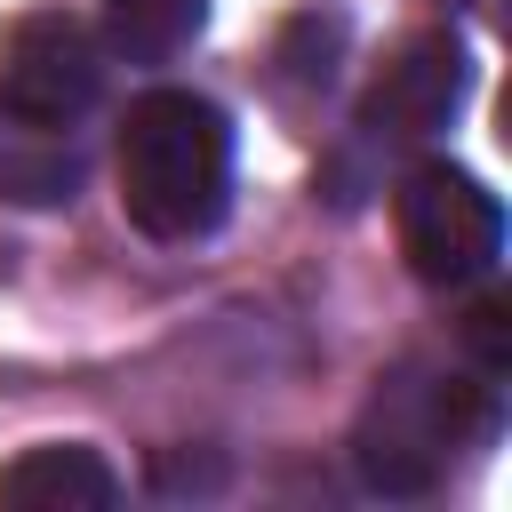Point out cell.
<instances>
[{
  "label": "cell",
  "mask_w": 512,
  "mask_h": 512,
  "mask_svg": "<svg viewBox=\"0 0 512 512\" xmlns=\"http://www.w3.org/2000/svg\"><path fill=\"white\" fill-rule=\"evenodd\" d=\"M112 496H120V472L80 440L24 448L0 472V512H104Z\"/></svg>",
  "instance_id": "6"
},
{
  "label": "cell",
  "mask_w": 512,
  "mask_h": 512,
  "mask_svg": "<svg viewBox=\"0 0 512 512\" xmlns=\"http://www.w3.org/2000/svg\"><path fill=\"white\" fill-rule=\"evenodd\" d=\"M392 232H400V256H408L416 280H432V288H472V280H488L496 256H504V200H496L480 176H464V168H448V160H424V168H408L400 192H392Z\"/></svg>",
  "instance_id": "3"
},
{
  "label": "cell",
  "mask_w": 512,
  "mask_h": 512,
  "mask_svg": "<svg viewBox=\"0 0 512 512\" xmlns=\"http://www.w3.org/2000/svg\"><path fill=\"white\" fill-rule=\"evenodd\" d=\"M120 208L152 240H208L232 208V120L192 88H152L120 120Z\"/></svg>",
  "instance_id": "1"
},
{
  "label": "cell",
  "mask_w": 512,
  "mask_h": 512,
  "mask_svg": "<svg viewBox=\"0 0 512 512\" xmlns=\"http://www.w3.org/2000/svg\"><path fill=\"white\" fill-rule=\"evenodd\" d=\"M496 432V384L480 376H424L392 368L352 432V464L376 496H432L456 456H472Z\"/></svg>",
  "instance_id": "2"
},
{
  "label": "cell",
  "mask_w": 512,
  "mask_h": 512,
  "mask_svg": "<svg viewBox=\"0 0 512 512\" xmlns=\"http://www.w3.org/2000/svg\"><path fill=\"white\" fill-rule=\"evenodd\" d=\"M464 88H472L464 40L424 32V40H408V48L376 72V88L360 96V128H368L376 144H416V136H440V128L464 112Z\"/></svg>",
  "instance_id": "5"
},
{
  "label": "cell",
  "mask_w": 512,
  "mask_h": 512,
  "mask_svg": "<svg viewBox=\"0 0 512 512\" xmlns=\"http://www.w3.org/2000/svg\"><path fill=\"white\" fill-rule=\"evenodd\" d=\"M104 96V40L72 8H32L0 32V120L24 136L72 128Z\"/></svg>",
  "instance_id": "4"
},
{
  "label": "cell",
  "mask_w": 512,
  "mask_h": 512,
  "mask_svg": "<svg viewBox=\"0 0 512 512\" xmlns=\"http://www.w3.org/2000/svg\"><path fill=\"white\" fill-rule=\"evenodd\" d=\"M208 24V0H104V32L128 64H168Z\"/></svg>",
  "instance_id": "7"
},
{
  "label": "cell",
  "mask_w": 512,
  "mask_h": 512,
  "mask_svg": "<svg viewBox=\"0 0 512 512\" xmlns=\"http://www.w3.org/2000/svg\"><path fill=\"white\" fill-rule=\"evenodd\" d=\"M336 48H344V24H336V16H328V24L304 16V24L288 32V56H280V64H288L296 80H328V72H336Z\"/></svg>",
  "instance_id": "9"
},
{
  "label": "cell",
  "mask_w": 512,
  "mask_h": 512,
  "mask_svg": "<svg viewBox=\"0 0 512 512\" xmlns=\"http://www.w3.org/2000/svg\"><path fill=\"white\" fill-rule=\"evenodd\" d=\"M72 184H80V160H72L64 144H48V152H0V192L24 200V208L72 200Z\"/></svg>",
  "instance_id": "8"
},
{
  "label": "cell",
  "mask_w": 512,
  "mask_h": 512,
  "mask_svg": "<svg viewBox=\"0 0 512 512\" xmlns=\"http://www.w3.org/2000/svg\"><path fill=\"white\" fill-rule=\"evenodd\" d=\"M464 344H472L480 376H504V368H512V304H504V296H488V304L464 320Z\"/></svg>",
  "instance_id": "10"
}]
</instances>
